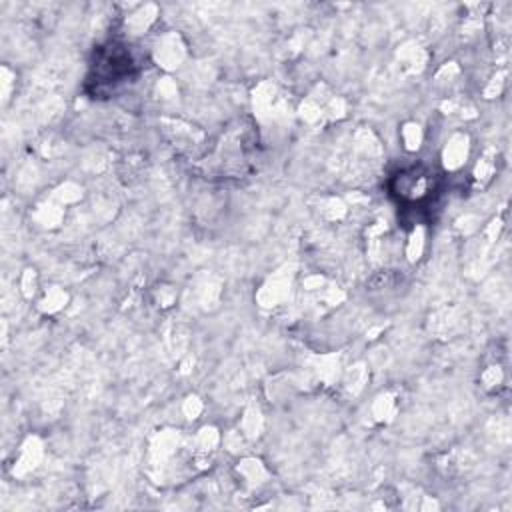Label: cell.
<instances>
[{
	"label": "cell",
	"mask_w": 512,
	"mask_h": 512,
	"mask_svg": "<svg viewBox=\"0 0 512 512\" xmlns=\"http://www.w3.org/2000/svg\"><path fill=\"white\" fill-rule=\"evenodd\" d=\"M436 188V176L426 168H408L396 176L394 194L404 204L430 202Z\"/></svg>",
	"instance_id": "cell-1"
}]
</instances>
